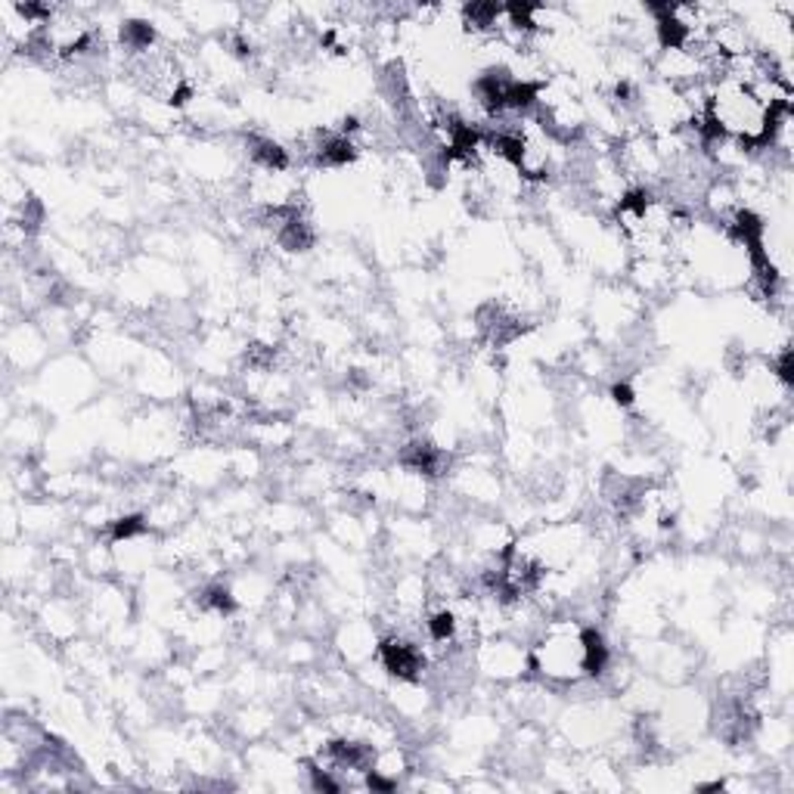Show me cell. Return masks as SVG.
<instances>
[{"label":"cell","mask_w":794,"mask_h":794,"mask_svg":"<svg viewBox=\"0 0 794 794\" xmlns=\"http://www.w3.org/2000/svg\"><path fill=\"white\" fill-rule=\"evenodd\" d=\"M534 670H540L552 683H578L587 679V645L583 627L575 621H552L544 630L540 643L530 652Z\"/></svg>","instance_id":"obj_1"},{"label":"cell","mask_w":794,"mask_h":794,"mask_svg":"<svg viewBox=\"0 0 794 794\" xmlns=\"http://www.w3.org/2000/svg\"><path fill=\"white\" fill-rule=\"evenodd\" d=\"M379 655H382V664H385V670L397 679H419V674L426 670V658H422L419 645L410 643V640H404V636H388V640H382Z\"/></svg>","instance_id":"obj_2"},{"label":"cell","mask_w":794,"mask_h":794,"mask_svg":"<svg viewBox=\"0 0 794 794\" xmlns=\"http://www.w3.org/2000/svg\"><path fill=\"white\" fill-rule=\"evenodd\" d=\"M503 648H506V643H500V645H494V648H491V652H494V658H496V664H500V667H503ZM522 662H525L522 655H513V664H509V674H515V670H522Z\"/></svg>","instance_id":"obj_3"}]
</instances>
